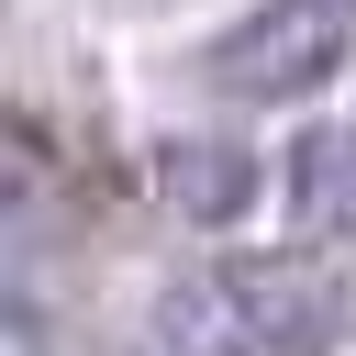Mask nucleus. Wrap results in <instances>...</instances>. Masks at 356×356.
Masks as SVG:
<instances>
[{
  "label": "nucleus",
  "instance_id": "obj_1",
  "mask_svg": "<svg viewBox=\"0 0 356 356\" xmlns=\"http://www.w3.org/2000/svg\"><path fill=\"white\" fill-rule=\"evenodd\" d=\"M356 56V0H256L234 33H211V78L245 100H300Z\"/></svg>",
  "mask_w": 356,
  "mask_h": 356
},
{
  "label": "nucleus",
  "instance_id": "obj_2",
  "mask_svg": "<svg viewBox=\"0 0 356 356\" xmlns=\"http://www.w3.org/2000/svg\"><path fill=\"white\" fill-rule=\"evenodd\" d=\"M211 278H222V300H234V323H245V356H323L334 323H345L334 278H312V267H289V256H267V267H211Z\"/></svg>",
  "mask_w": 356,
  "mask_h": 356
},
{
  "label": "nucleus",
  "instance_id": "obj_3",
  "mask_svg": "<svg viewBox=\"0 0 356 356\" xmlns=\"http://www.w3.org/2000/svg\"><path fill=\"white\" fill-rule=\"evenodd\" d=\"M156 189H167V211H189V222H245L256 211V156L245 145H200V134H167L156 145Z\"/></svg>",
  "mask_w": 356,
  "mask_h": 356
},
{
  "label": "nucleus",
  "instance_id": "obj_4",
  "mask_svg": "<svg viewBox=\"0 0 356 356\" xmlns=\"http://www.w3.org/2000/svg\"><path fill=\"white\" fill-rule=\"evenodd\" d=\"M289 222L300 234H356V122H312L289 145Z\"/></svg>",
  "mask_w": 356,
  "mask_h": 356
}]
</instances>
